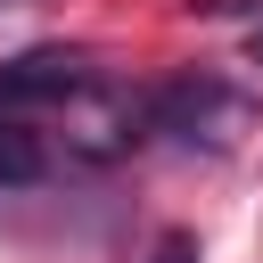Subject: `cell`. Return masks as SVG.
<instances>
[{
  "label": "cell",
  "instance_id": "2",
  "mask_svg": "<svg viewBox=\"0 0 263 263\" xmlns=\"http://www.w3.org/2000/svg\"><path fill=\"white\" fill-rule=\"evenodd\" d=\"M99 90V66L82 49H16L0 58V115L16 123L25 107H66V99H90Z\"/></svg>",
  "mask_w": 263,
  "mask_h": 263
},
{
  "label": "cell",
  "instance_id": "1",
  "mask_svg": "<svg viewBox=\"0 0 263 263\" xmlns=\"http://www.w3.org/2000/svg\"><path fill=\"white\" fill-rule=\"evenodd\" d=\"M247 123V99L214 74H181L164 90L140 99V132H173V140H230Z\"/></svg>",
  "mask_w": 263,
  "mask_h": 263
},
{
  "label": "cell",
  "instance_id": "3",
  "mask_svg": "<svg viewBox=\"0 0 263 263\" xmlns=\"http://www.w3.org/2000/svg\"><path fill=\"white\" fill-rule=\"evenodd\" d=\"M41 173H49L41 132H25V123H8V115H0V189H33Z\"/></svg>",
  "mask_w": 263,
  "mask_h": 263
},
{
  "label": "cell",
  "instance_id": "5",
  "mask_svg": "<svg viewBox=\"0 0 263 263\" xmlns=\"http://www.w3.org/2000/svg\"><path fill=\"white\" fill-rule=\"evenodd\" d=\"M247 58H255V66H263V25H255V33H247Z\"/></svg>",
  "mask_w": 263,
  "mask_h": 263
},
{
  "label": "cell",
  "instance_id": "4",
  "mask_svg": "<svg viewBox=\"0 0 263 263\" xmlns=\"http://www.w3.org/2000/svg\"><path fill=\"white\" fill-rule=\"evenodd\" d=\"M148 263H205V255H197V238H189V230H164V238L148 247Z\"/></svg>",
  "mask_w": 263,
  "mask_h": 263
}]
</instances>
